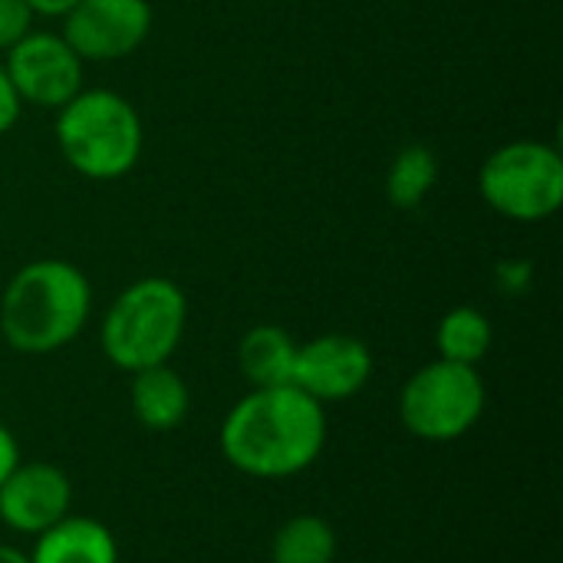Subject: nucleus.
<instances>
[{
  "label": "nucleus",
  "instance_id": "f257e3e1",
  "mask_svg": "<svg viewBox=\"0 0 563 563\" xmlns=\"http://www.w3.org/2000/svg\"><path fill=\"white\" fill-rule=\"evenodd\" d=\"M327 445V409L297 386L251 389L221 422V452L247 478L307 472Z\"/></svg>",
  "mask_w": 563,
  "mask_h": 563
},
{
  "label": "nucleus",
  "instance_id": "f03ea898",
  "mask_svg": "<svg viewBox=\"0 0 563 563\" xmlns=\"http://www.w3.org/2000/svg\"><path fill=\"white\" fill-rule=\"evenodd\" d=\"M92 310L89 277L59 257L23 264L0 297V336L10 350L46 356L69 346Z\"/></svg>",
  "mask_w": 563,
  "mask_h": 563
},
{
  "label": "nucleus",
  "instance_id": "7ed1b4c3",
  "mask_svg": "<svg viewBox=\"0 0 563 563\" xmlns=\"http://www.w3.org/2000/svg\"><path fill=\"white\" fill-rule=\"evenodd\" d=\"M56 145L73 172L92 181L125 178L145 145L142 115L112 89H79L56 109Z\"/></svg>",
  "mask_w": 563,
  "mask_h": 563
},
{
  "label": "nucleus",
  "instance_id": "20e7f679",
  "mask_svg": "<svg viewBox=\"0 0 563 563\" xmlns=\"http://www.w3.org/2000/svg\"><path fill=\"white\" fill-rule=\"evenodd\" d=\"M188 323L185 290L168 277H142L129 284L102 317L99 346L122 373L168 363Z\"/></svg>",
  "mask_w": 563,
  "mask_h": 563
},
{
  "label": "nucleus",
  "instance_id": "39448f33",
  "mask_svg": "<svg viewBox=\"0 0 563 563\" xmlns=\"http://www.w3.org/2000/svg\"><path fill=\"white\" fill-rule=\"evenodd\" d=\"M482 198L508 221L538 224L561 211L563 158L558 145L518 139L495 148L478 172Z\"/></svg>",
  "mask_w": 563,
  "mask_h": 563
},
{
  "label": "nucleus",
  "instance_id": "423d86ee",
  "mask_svg": "<svg viewBox=\"0 0 563 563\" xmlns=\"http://www.w3.org/2000/svg\"><path fill=\"white\" fill-rule=\"evenodd\" d=\"M485 402L488 389L478 366L432 360L406 379L399 419L422 442H455L478 426Z\"/></svg>",
  "mask_w": 563,
  "mask_h": 563
},
{
  "label": "nucleus",
  "instance_id": "0eeeda50",
  "mask_svg": "<svg viewBox=\"0 0 563 563\" xmlns=\"http://www.w3.org/2000/svg\"><path fill=\"white\" fill-rule=\"evenodd\" d=\"M148 0H79L63 13V40L82 63L132 56L152 33Z\"/></svg>",
  "mask_w": 563,
  "mask_h": 563
},
{
  "label": "nucleus",
  "instance_id": "6e6552de",
  "mask_svg": "<svg viewBox=\"0 0 563 563\" xmlns=\"http://www.w3.org/2000/svg\"><path fill=\"white\" fill-rule=\"evenodd\" d=\"M3 66L20 102L63 109L82 89L86 63L63 40V33L30 30L10 53H3Z\"/></svg>",
  "mask_w": 563,
  "mask_h": 563
},
{
  "label": "nucleus",
  "instance_id": "1a4fd4ad",
  "mask_svg": "<svg viewBox=\"0 0 563 563\" xmlns=\"http://www.w3.org/2000/svg\"><path fill=\"white\" fill-rule=\"evenodd\" d=\"M369 376H373V353L363 340L350 333H323L307 343H297L290 386L327 406L363 393Z\"/></svg>",
  "mask_w": 563,
  "mask_h": 563
},
{
  "label": "nucleus",
  "instance_id": "9d476101",
  "mask_svg": "<svg viewBox=\"0 0 563 563\" xmlns=\"http://www.w3.org/2000/svg\"><path fill=\"white\" fill-rule=\"evenodd\" d=\"M73 508V485L53 462H23L0 485V521L16 534H43Z\"/></svg>",
  "mask_w": 563,
  "mask_h": 563
},
{
  "label": "nucleus",
  "instance_id": "9b49d317",
  "mask_svg": "<svg viewBox=\"0 0 563 563\" xmlns=\"http://www.w3.org/2000/svg\"><path fill=\"white\" fill-rule=\"evenodd\" d=\"M30 563H119L115 534L82 515H66L43 534H36Z\"/></svg>",
  "mask_w": 563,
  "mask_h": 563
},
{
  "label": "nucleus",
  "instance_id": "f8f14e48",
  "mask_svg": "<svg viewBox=\"0 0 563 563\" xmlns=\"http://www.w3.org/2000/svg\"><path fill=\"white\" fill-rule=\"evenodd\" d=\"M188 406H191L188 383L168 363H158V366L132 373L129 409H132V416H135V422L142 429H148V432H172V429H178L185 422Z\"/></svg>",
  "mask_w": 563,
  "mask_h": 563
},
{
  "label": "nucleus",
  "instance_id": "ddd939ff",
  "mask_svg": "<svg viewBox=\"0 0 563 563\" xmlns=\"http://www.w3.org/2000/svg\"><path fill=\"white\" fill-rule=\"evenodd\" d=\"M294 360H297V340L284 327L261 323L241 336L238 369L251 383V389L290 386L294 383Z\"/></svg>",
  "mask_w": 563,
  "mask_h": 563
},
{
  "label": "nucleus",
  "instance_id": "4468645a",
  "mask_svg": "<svg viewBox=\"0 0 563 563\" xmlns=\"http://www.w3.org/2000/svg\"><path fill=\"white\" fill-rule=\"evenodd\" d=\"M439 181V158L429 145L412 142L396 152L386 168V198L399 211H416Z\"/></svg>",
  "mask_w": 563,
  "mask_h": 563
},
{
  "label": "nucleus",
  "instance_id": "2eb2a0df",
  "mask_svg": "<svg viewBox=\"0 0 563 563\" xmlns=\"http://www.w3.org/2000/svg\"><path fill=\"white\" fill-rule=\"evenodd\" d=\"M492 320L478 307H452L435 330L439 360L478 366L492 350Z\"/></svg>",
  "mask_w": 563,
  "mask_h": 563
},
{
  "label": "nucleus",
  "instance_id": "dca6fc26",
  "mask_svg": "<svg viewBox=\"0 0 563 563\" xmlns=\"http://www.w3.org/2000/svg\"><path fill=\"white\" fill-rule=\"evenodd\" d=\"M336 561V531L320 515L287 518L274 541L271 563H333Z\"/></svg>",
  "mask_w": 563,
  "mask_h": 563
},
{
  "label": "nucleus",
  "instance_id": "f3484780",
  "mask_svg": "<svg viewBox=\"0 0 563 563\" xmlns=\"http://www.w3.org/2000/svg\"><path fill=\"white\" fill-rule=\"evenodd\" d=\"M33 10L26 0H0V56L10 53L30 30H33Z\"/></svg>",
  "mask_w": 563,
  "mask_h": 563
},
{
  "label": "nucleus",
  "instance_id": "a211bd4d",
  "mask_svg": "<svg viewBox=\"0 0 563 563\" xmlns=\"http://www.w3.org/2000/svg\"><path fill=\"white\" fill-rule=\"evenodd\" d=\"M20 112H23V102H20V96L13 89V82L7 76V66H3V56H0V135H7L16 125Z\"/></svg>",
  "mask_w": 563,
  "mask_h": 563
},
{
  "label": "nucleus",
  "instance_id": "6ab92c4d",
  "mask_svg": "<svg viewBox=\"0 0 563 563\" xmlns=\"http://www.w3.org/2000/svg\"><path fill=\"white\" fill-rule=\"evenodd\" d=\"M20 465V445L13 439V432L0 422V485L7 482V475Z\"/></svg>",
  "mask_w": 563,
  "mask_h": 563
},
{
  "label": "nucleus",
  "instance_id": "aec40b11",
  "mask_svg": "<svg viewBox=\"0 0 563 563\" xmlns=\"http://www.w3.org/2000/svg\"><path fill=\"white\" fill-rule=\"evenodd\" d=\"M30 3V10L36 13V16H63L69 7H76L79 0H26Z\"/></svg>",
  "mask_w": 563,
  "mask_h": 563
},
{
  "label": "nucleus",
  "instance_id": "412c9836",
  "mask_svg": "<svg viewBox=\"0 0 563 563\" xmlns=\"http://www.w3.org/2000/svg\"><path fill=\"white\" fill-rule=\"evenodd\" d=\"M0 563H30V558L23 551L10 548V544H0Z\"/></svg>",
  "mask_w": 563,
  "mask_h": 563
}]
</instances>
